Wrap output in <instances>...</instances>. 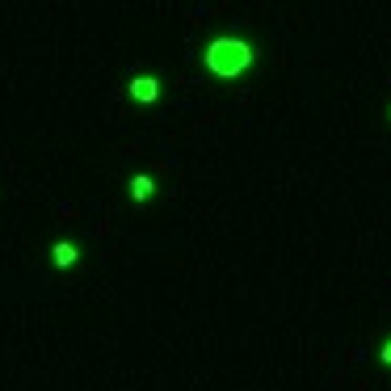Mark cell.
Listing matches in <instances>:
<instances>
[{"label":"cell","mask_w":391,"mask_h":391,"mask_svg":"<svg viewBox=\"0 0 391 391\" xmlns=\"http://www.w3.org/2000/svg\"><path fill=\"white\" fill-rule=\"evenodd\" d=\"M253 59H257V46L249 43V38H236V34H219L215 43L207 46V68H211L215 76H223V80L249 72Z\"/></svg>","instance_id":"obj_1"},{"label":"cell","mask_w":391,"mask_h":391,"mask_svg":"<svg viewBox=\"0 0 391 391\" xmlns=\"http://www.w3.org/2000/svg\"><path fill=\"white\" fill-rule=\"evenodd\" d=\"M130 97L143 101V105H152V101L160 97V80H156V76H135V80H130Z\"/></svg>","instance_id":"obj_2"},{"label":"cell","mask_w":391,"mask_h":391,"mask_svg":"<svg viewBox=\"0 0 391 391\" xmlns=\"http://www.w3.org/2000/svg\"><path fill=\"white\" fill-rule=\"evenodd\" d=\"M76 257H80V249H76V244H68V240H59V244L51 249V261H55L59 269H68V265H76Z\"/></svg>","instance_id":"obj_3"},{"label":"cell","mask_w":391,"mask_h":391,"mask_svg":"<svg viewBox=\"0 0 391 391\" xmlns=\"http://www.w3.org/2000/svg\"><path fill=\"white\" fill-rule=\"evenodd\" d=\"M152 194H156V181H152V177H147V173L130 177V198H135V202H147Z\"/></svg>","instance_id":"obj_4"},{"label":"cell","mask_w":391,"mask_h":391,"mask_svg":"<svg viewBox=\"0 0 391 391\" xmlns=\"http://www.w3.org/2000/svg\"><path fill=\"white\" fill-rule=\"evenodd\" d=\"M379 362H383V366H391V337H387V345L379 349Z\"/></svg>","instance_id":"obj_5"}]
</instances>
